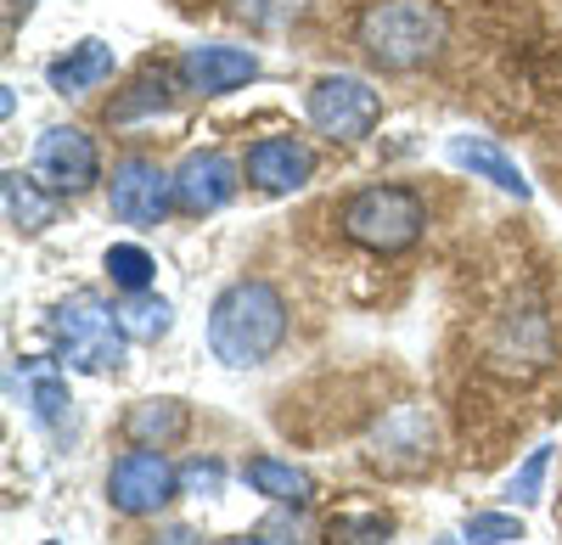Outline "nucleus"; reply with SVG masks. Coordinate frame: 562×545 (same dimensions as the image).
Here are the masks:
<instances>
[{"instance_id": "obj_4", "label": "nucleus", "mask_w": 562, "mask_h": 545, "mask_svg": "<svg viewBox=\"0 0 562 545\" xmlns=\"http://www.w3.org/2000/svg\"><path fill=\"white\" fill-rule=\"evenodd\" d=\"M124 315L97 298V293H74L63 309H57V349L74 372H119L124 360Z\"/></svg>"}, {"instance_id": "obj_19", "label": "nucleus", "mask_w": 562, "mask_h": 545, "mask_svg": "<svg viewBox=\"0 0 562 545\" xmlns=\"http://www.w3.org/2000/svg\"><path fill=\"white\" fill-rule=\"evenodd\" d=\"M389 529L383 512H338L326 523V545H389Z\"/></svg>"}, {"instance_id": "obj_5", "label": "nucleus", "mask_w": 562, "mask_h": 545, "mask_svg": "<svg viewBox=\"0 0 562 545\" xmlns=\"http://www.w3.org/2000/svg\"><path fill=\"white\" fill-rule=\"evenodd\" d=\"M304 113L321 135H333V141H360V135H371V124L383 118V96L355 73H321L304 96Z\"/></svg>"}, {"instance_id": "obj_26", "label": "nucleus", "mask_w": 562, "mask_h": 545, "mask_svg": "<svg viewBox=\"0 0 562 545\" xmlns=\"http://www.w3.org/2000/svg\"><path fill=\"white\" fill-rule=\"evenodd\" d=\"M153 545H203V540H198L192 529H164V534H158Z\"/></svg>"}, {"instance_id": "obj_9", "label": "nucleus", "mask_w": 562, "mask_h": 545, "mask_svg": "<svg viewBox=\"0 0 562 545\" xmlns=\"http://www.w3.org/2000/svg\"><path fill=\"white\" fill-rule=\"evenodd\" d=\"M175 73L192 96H225V90H237L259 73V57L243 52V45H192Z\"/></svg>"}, {"instance_id": "obj_23", "label": "nucleus", "mask_w": 562, "mask_h": 545, "mask_svg": "<svg viewBox=\"0 0 562 545\" xmlns=\"http://www.w3.org/2000/svg\"><path fill=\"white\" fill-rule=\"evenodd\" d=\"M546 467H551V444H540L535 456H529L518 473H512V489H506L512 501H524V507H529V501H540V478H546Z\"/></svg>"}, {"instance_id": "obj_10", "label": "nucleus", "mask_w": 562, "mask_h": 545, "mask_svg": "<svg viewBox=\"0 0 562 545\" xmlns=\"http://www.w3.org/2000/svg\"><path fill=\"white\" fill-rule=\"evenodd\" d=\"M434 456V428L428 417L416 411V405H400V411L383 417L378 428V450H371V462H378L383 473H416V467H428Z\"/></svg>"}, {"instance_id": "obj_7", "label": "nucleus", "mask_w": 562, "mask_h": 545, "mask_svg": "<svg viewBox=\"0 0 562 545\" xmlns=\"http://www.w3.org/2000/svg\"><path fill=\"white\" fill-rule=\"evenodd\" d=\"M108 501L130 518H147V512L169 507L175 501V467L147 444L130 450V456H119L113 473H108Z\"/></svg>"}, {"instance_id": "obj_6", "label": "nucleus", "mask_w": 562, "mask_h": 545, "mask_svg": "<svg viewBox=\"0 0 562 545\" xmlns=\"http://www.w3.org/2000/svg\"><path fill=\"white\" fill-rule=\"evenodd\" d=\"M34 174L52 192H85V186H97V180H102V152H97V141H90L85 129L52 124L34 141Z\"/></svg>"}, {"instance_id": "obj_14", "label": "nucleus", "mask_w": 562, "mask_h": 545, "mask_svg": "<svg viewBox=\"0 0 562 545\" xmlns=\"http://www.w3.org/2000/svg\"><path fill=\"white\" fill-rule=\"evenodd\" d=\"M108 73H113V45H102V39H79L68 57H57L52 68H45L52 90H63V96H79V90L102 84Z\"/></svg>"}, {"instance_id": "obj_16", "label": "nucleus", "mask_w": 562, "mask_h": 545, "mask_svg": "<svg viewBox=\"0 0 562 545\" xmlns=\"http://www.w3.org/2000/svg\"><path fill=\"white\" fill-rule=\"evenodd\" d=\"M7 219L18 231H45L57 219V197L40 192V180L23 174V169H7Z\"/></svg>"}, {"instance_id": "obj_12", "label": "nucleus", "mask_w": 562, "mask_h": 545, "mask_svg": "<svg viewBox=\"0 0 562 545\" xmlns=\"http://www.w3.org/2000/svg\"><path fill=\"white\" fill-rule=\"evenodd\" d=\"M231 192H237V163L225 152H192L175 174V203L186 214H214L220 203H231Z\"/></svg>"}, {"instance_id": "obj_2", "label": "nucleus", "mask_w": 562, "mask_h": 545, "mask_svg": "<svg viewBox=\"0 0 562 545\" xmlns=\"http://www.w3.org/2000/svg\"><path fill=\"white\" fill-rule=\"evenodd\" d=\"M281 338H288V304H281V293L270 282H237L220 293V304L209 315L214 360L243 372V366H259L265 354H276Z\"/></svg>"}, {"instance_id": "obj_25", "label": "nucleus", "mask_w": 562, "mask_h": 545, "mask_svg": "<svg viewBox=\"0 0 562 545\" xmlns=\"http://www.w3.org/2000/svg\"><path fill=\"white\" fill-rule=\"evenodd\" d=\"M63 405H68L63 383H57L52 372H40V377H34V417H40V422H63Z\"/></svg>"}, {"instance_id": "obj_22", "label": "nucleus", "mask_w": 562, "mask_h": 545, "mask_svg": "<svg viewBox=\"0 0 562 545\" xmlns=\"http://www.w3.org/2000/svg\"><path fill=\"white\" fill-rule=\"evenodd\" d=\"M467 540L506 545V540H524V523L512 518V512H479V518H467Z\"/></svg>"}, {"instance_id": "obj_20", "label": "nucleus", "mask_w": 562, "mask_h": 545, "mask_svg": "<svg viewBox=\"0 0 562 545\" xmlns=\"http://www.w3.org/2000/svg\"><path fill=\"white\" fill-rule=\"evenodd\" d=\"M153 270H158V264H153L147 248H135V242L108 248V276H113V287H124V293H147Z\"/></svg>"}, {"instance_id": "obj_27", "label": "nucleus", "mask_w": 562, "mask_h": 545, "mask_svg": "<svg viewBox=\"0 0 562 545\" xmlns=\"http://www.w3.org/2000/svg\"><path fill=\"white\" fill-rule=\"evenodd\" d=\"M225 545H270L265 534H237V540H225Z\"/></svg>"}, {"instance_id": "obj_21", "label": "nucleus", "mask_w": 562, "mask_h": 545, "mask_svg": "<svg viewBox=\"0 0 562 545\" xmlns=\"http://www.w3.org/2000/svg\"><path fill=\"white\" fill-rule=\"evenodd\" d=\"M119 315H124V332H130V338H140V343H153V338H164V332H169V304H164V298L130 293V304H124Z\"/></svg>"}, {"instance_id": "obj_15", "label": "nucleus", "mask_w": 562, "mask_h": 545, "mask_svg": "<svg viewBox=\"0 0 562 545\" xmlns=\"http://www.w3.org/2000/svg\"><path fill=\"white\" fill-rule=\"evenodd\" d=\"M186 422H192V417H186V405L180 399H147V405H135V411H130V439L135 444H147V450H164V444H175L180 433H186Z\"/></svg>"}, {"instance_id": "obj_13", "label": "nucleus", "mask_w": 562, "mask_h": 545, "mask_svg": "<svg viewBox=\"0 0 562 545\" xmlns=\"http://www.w3.org/2000/svg\"><path fill=\"white\" fill-rule=\"evenodd\" d=\"M450 158H456L461 169H473L479 180H490V186H501V192H512V197H529V180H524V169L512 163L501 147L479 141V135H456V141H450Z\"/></svg>"}, {"instance_id": "obj_11", "label": "nucleus", "mask_w": 562, "mask_h": 545, "mask_svg": "<svg viewBox=\"0 0 562 545\" xmlns=\"http://www.w3.org/2000/svg\"><path fill=\"white\" fill-rule=\"evenodd\" d=\"M315 174V152L293 135H265V141L248 147V180L259 192H299Z\"/></svg>"}, {"instance_id": "obj_8", "label": "nucleus", "mask_w": 562, "mask_h": 545, "mask_svg": "<svg viewBox=\"0 0 562 545\" xmlns=\"http://www.w3.org/2000/svg\"><path fill=\"white\" fill-rule=\"evenodd\" d=\"M108 192H113V214L124 219V225H158L164 214H169V203H175V180L153 163V158H124L119 169H113V180H108Z\"/></svg>"}, {"instance_id": "obj_3", "label": "nucleus", "mask_w": 562, "mask_h": 545, "mask_svg": "<svg viewBox=\"0 0 562 545\" xmlns=\"http://www.w3.org/2000/svg\"><path fill=\"white\" fill-rule=\"evenodd\" d=\"M344 237L355 248H371V253H405L422 225H428V208H422V197L411 186H366L344 203L338 214Z\"/></svg>"}, {"instance_id": "obj_18", "label": "nucleus", "mask_w": 562, "mask_h": 545, "mask_svg": "<svg viewBox=\"0 0 562 545\" xmlns=\"http://www.w3.org/2000/svg\"><path fill=\"white\" fill-rule=\"evenodd\" d=\"M169 102H175L169 73H164V68H158V73H140L124 96L108 107V124H135V118H147V113H169Z\"/></svg>"}, {"instance_id": "obj_17", "label": "nucleus", "mask_w": 562, "mask_h": 545, "mask_svg": "<svg viewBox=\"0 0 562 545\" xmlns=\"http://www.w3.org/2000/svg\"><path fill=\"white\" fill-rule=\"evenodd\" d=\"M248 484L270 501H288V507H304L310 501V473H299L293 462H276V456H254L248 462Z\"/></svg>"}, {"instance_id": "obj_24", "label": "nucleus", "mask_w": 562, "mask_h": 545, "mask_svg": "<svg viewBox=\"0 0 562 545\" xmlns=\"http://www.w3.org/2000/svg\"><path fill=\"white\" fill-rule=\"evenodd\" d=\"M237 12L259 29H281V23H293L304 12V0H237Z\"/></svg>"}, {"instance_id": "obj_1", "label": "nucleus", "mask_w": 562, "mask_h": 545, "mask_svg": "<svg viewBox=\"0 0 562 545\" xmlns=\"http://www.w3.org/2000/svg\"><path fill=\"white\" fill-rule=\"evenodd\" d=\"M450 39V18L434 0H366L355 18V45L389 73L434 63Z\"/></svg>"}]
</instances>
